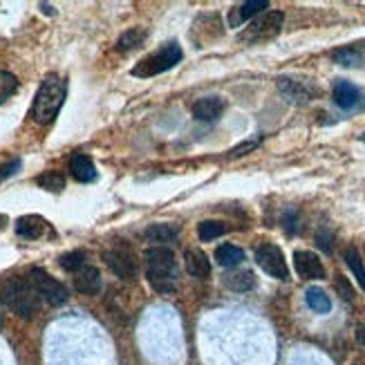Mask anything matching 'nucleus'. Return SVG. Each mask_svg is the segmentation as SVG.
<instances>
[{
  "instance_id": "11",
  "label": "nucleus",
  "mask_w": 365,
  "mask_h": 365,
  "mask_svg": "<svg viewBox=\"0 0 365 365\" xmlns=\"http://www.w3.org/2000/svg\"><path fill=\"white\" fill-rule=\"evenodd\" d=\"M74 287L77 292L87 294V296H97L101 292V273L92 264H83V267L74 273Z\"/></svg>"
},
{
  "instance_id": "24",
  "label": "nucleus",
  "mask_w": 365,
  "mask_h": 365,
  "mask_svg": "<svg viewBox=\"0 0 365 365\" xmlns=\"http://www.w3.org/2000/svg\"><path fill=\"white\" fill-rule=\"evenodd\" d=\"M332 58L336 63H341V66L345 68H354V66H361L363 63V52L359 47H341V49H336V52L332 54Z\"/></svg>"
},
{
  "instance_id": "22",
  "label": "nucleus",
  "mask_w": 365,
  "mask_h": 365,
  "mask_svg": "<svg viewBox=\"0 0 365 365\" xmlns=\"http://www.w3.org/2000/svg\"><path fill=\"white\" fill-rule=\"evenodd\" d=\"M305 300H307L309 309L316 311V314H327L332 309V300L327 298V294L323 292L321 287H309L305 292Z\"/></svg>"
},
{
  "instance_id": "1",
  "label": "nucleus",
  "mask_w": 365,
  "mask_h": 365,
  "mask_svg": "<svg viewBox=\"0 0 365 365\" xmlns=\"http://www.w3.org/2000/svg\"><path fill=\"white\" fill-rule=\"evenodd\" d=\"M146 278L155 292L171 294L178 278V262L168 247H153L146 251Z\"/></svg>"
},
{
  "instance_id": "23",
  "label": "nucleus",
  "mask_w": 365,
  "mask_h": 365,
  "mask_svg": "<svg viewBox=\"0 0 365 365\" xmlns=\"http://www.w3.org/2000/svg\"><path fill=\"white\" fill-rule=\"evenodd\" d=\"M345 262H347L349 271L354 273V278L359 280L361 289L365 292V264H363V258L359 256V251H357L354 247H349V249L345 251Z\"/></svg>"
},
{
  "instance_id": "12",
  "label": "nucleus",
  "mask_w": 365,
  "mask_h": 365,
  "mask_svg": "<svg viewBox=\"0 0 365 365\" xmlns=\"http://www.w3.org/2000/svg\"><path fill=\"white\" fill-rule=\"evenodd\" d=\"M278 90L294 104H307L309 99L316 94V90L309 83H300L294 79H278Z\"/></svg>"
},
{
  "instance_id": "29",
  "label": "nucleus",
  "mask_w": 365,
  "mask_h": 365,
  "mask_svg": "<svg viewBox=\"0 0 365 365\" xmlns=\"http://www.w3.org/2000/svg\"><path fill=\"white\" fill-rule=\"evenodd\" d=\"M336 292L341 294V298L345 300V303H352V300H354V289H352V285L347 283L345 276H338L336 278Z\"/></svg>"
},
{
  "instance_id": "28",
  "label": "nucleus",
  "mask_w": 365,
  "mask_h": 365,
  "mask_svg": "<svg viewBox=\"0 0 365 365\" xmlns=\"http://www.w3.org/2000/svg\"><path fill=\"white\" fill-rule=\"evenodd\" d=\"M85 264V254L83 251H70V254H66L61 258V267L66 269V271H72V273H77L81 267Z\"/></svg>"
},
{
  "instance_id": "20",
  "label": "nucleus",
  "mask_w": 365,
  "mask_h": 365,
  "mask_svg": "<svg viewBox=\"0 0 365 365\" xmlns=\"http://www.w3.org/2000/svg\"><path fill=\"white\" fill-rule=\"evenodd\" d=\"M144 41H146V30H142V27L125 30V32L119 36L117 49H119V52H132V49L142 47V45H144Z\"/></svg>"
},
{
  "instance_id": "5",
  "label": "nucleus",
  "mask_w": 365,
  "mask_h": 365,
  "mask_svg": "<svg viewBox=\"0 0 365 365\" xmlns=\"http://www.w3.org/2000/svg\"><path fill=\"white\" fill-rule=\"evenodd\" d=\"M30 285L34 287V292L39 294V298H43L47 305H52V307H58L63 303H68V287L58 283L54 276H49L45 269H32L30 271Z\"/></svg>"
},
{
  "instance_id": "19",
  "label": "nucleus",
  "mask_w": 365,
  "mask_h": 365,
  "mask_svg": "<svg viewBox=\"0 0 365 365\" xmlns=\"http://www.w3.org/2000/svg\"><path fill=\"white\" fill-rule=\"evenodd\" d=\"M144 235L150 242H171L180 235V226L178 224H150L144 231Z\"/></svg>"
},
{
  "instance_id": "9",
  "label": "nucleus",
  "mask_w": 365,
  "mask_h": 365,
  "mask_svg": "<svg viewBox=\"0 0 365 365\" xmlns=\"http://www.w3.org/2000/svg\"><path fill=\"white\" fill-rule=\"evenodd\" d=\"M294 267H296L300 278H305V280L325 278L323 262L316 254H311V251H296L294 254Z\"/></svg>"
},
{
  "instance_id": "21",
  "label": "nucleus",
  "mask_w": 365,
  "mask_h": 365,
  "mask_svg": "<svg viewBox=\"0 0 365 365\" xmlns=\"http://www.w3.org/2000/svg\"><path fill=\"white\" fill-rule=\"evenodd\" d=\"M216 260L222 267H235V264L245 262V251L235 245H222L216 249Z\"/></svg>"
},
{
  "instance_id": "25",
  "label": "nucleus",
  "mask_w": 365,
  "mask_h": 365,
  "mask_svg": "<svg viewBox=\"0 0 365 365\" xmlns=\"http://www.w3.org/2000/svg\"><path fill=\"white\" fill-rule=\"evenodd\" d=\"M226 233V224L220 222V220H206L197 226V235L202 242H209V240H216V237L224 235Z\"/></svg>"
},
{
  "instance_id": "17",
  "label": "nucleus",
  "mask_w": 365,
  "mask_h": 365,
  "mask_svg": "<svg viewBox=\"0 0 365 365\" xmlns=\"http://www.w3.org/2000/svg\"><path fill=\"white\" fill-rule=\"evenodd\" d=\"M47 222L39 216H25L16 222V233L20 237H27V240H36L47 231Z\"/></svg>"
},
{
  "instance_id": "3",
  "label": "nucleus",
  "mask_w": 365,
  "mask_h": 365,
  "mask_svg": "<svg viewBox=\"0 0 365 365\" xmlns=\"http://www.w3.org/2000/svg\"><path fill=\"white\" fill-rule=\"evenodd\" d=\"M0 300L11 309L16 311L20 318L30 321L36 316V311H39V294L34 292V287L30 285V280H9L3 292H0Z\"/></svg>"
},
{
  "instance_id": "30",
  "label": "nucleus",
  "mask_w": 365,
  "mask_h": 365,
  "mask_svg": "<svg viewBox=\"0 0 365 365\" xmlns=\"http://www.w3.org/2000/svg\"><path fill=\"white\" fill-rule=\"evenodd\" d=\"M258 144H260V140H254V142H245V144H240V146H235L231 153H229V157H242V155H247V153H251V150H256L258 148Z\"/></svg>"
},
{
  "instance_id": "2",
  "label": "nucleus",
  "mask_w": 365,
  "mask_h": 365,
  "mask_svg": "<svg viewBox=\"0 0 365 365\" xmlns=\"http://www.w3.org/2000/svg\"><path fill=\"white\" fill-rule=\"evenodd\" d=\"M63 101H66V83H63L58 77H47L41 83L39 92H36L34 106H32V117L39 123L54 121Z\"/></svg>"
},
{
  "instance_id": "36",
  "label": "nucleus",
  "mask_w": 365,
  "mask_h": 365,
  "mask_svg": "<svg viewBox=\"0 0 365 365\" xmlns=\"http://www.w3.org/2000/svg\"><path fill=\"white\" fill-rule=\"evenodd\" d=\"M0 323H3V314H0Z\"/></svg>"
},
{
  "instance_id": "18",
  "label": "nucleus",
  "mask_w": 365,
  "mask_h": 365,
  "mask_svg": "<svg viewBox=\"0 0 365 365\" xmlns=\"http://www.w3.org/2000/svg\"><path fill=\"white\" fill-rule=\"evenodd\" d=\"M224 285L233 289V292H251V289L256 287V276L247 271V269H240V271H231V273H224Z\"/></svg>"
},
{
  "instance_id": "27",
  "label": "nucleus",
  "mask_w": 365,
  "mask_h": 365,
  "mask_svg": "<svg viewBox=\"0 0 365 365\" xmlns=\"http://www.w3.org/2000/svg\"><path fill=\"white\" fill-rule=\"evenodd\" d=\"M16 90H18V79L11 72L0 70V104H5Z\"/></svg>"
},
{
  "instance_id": "6",
  "label": "nucleus",
  "mask_w": 365,
  "mask_h": 365,
  "mask_svg": "<svg viewBox=\"0 0 365 365\" xmlns=\"http://www.w3.org/2000/svg\"><path fill=\"white\" fill-rule=\"evenodd\" d=\"M283 23H285V14L280 9H273L267 11V14L258 16L249 27L240 34V39L247 43H260V41H269L273 36H278L283 30Z\"/></svg>"
},
{
  "instance_id": "4",
  "label": "nucleus",
  "mask_w": 365,
  "mask_h": 365,
  "mask_svg": "<svg viewBox=\"0 0 365 365\" xmlns=\"http://www.w3.org/2000/svg\"><path fill=\"white\" fill-rule=\"evenodd\" d=\"M182 56H184V52H182L180 43H166L159 52L150 54V56H146L137 63V68L132 70V77H140V79L157 77V74H163V72H168L171 68L178 66Z\"/></svg>"
},
{
  "instance_id": "10",
  "label": "nucleus",
  "mask_w": 365,
  "mask_h": 365,
  "mask_svg": "<svg viewBox=\"0 0 365 365\" xmlns=\"http://www.w3.org/2000/svg\"><path fill=\"white\" fill-rule=\"evenodd\" d=\"M332 94H334V104L338 108H343V110H354L363 99V92L359 90V87L354 83H349V81H343V79L334 81Z\"/></svg>"
},
{
  "instance_id": "16",
  "label": "nucleus",
  "mask_w": 365,
  "mask_h": 365,
  "mask_svg": "<svg viewBox=\"0 0 365 365\" xmlns=\"http://www.w3.org/2000/svg\"><path fill=\"white\" fill-rule=\"evenodd\" d=\"M267 7H269L267 0H247V3H242L240 7H235V9L231 11L229 25H231V27H237L240 23H245V20H249V18L258 16L260 11H264Z\"/></svg>"
},
{
  "instance_id": "8",
  "label": "nucleus",
  "mask_w": 365,
  "mask_h": 365,
  "mask_svg": "<svg viewBox=\"0 0 365 365\" xmlns=\"http://www.w3.org/2000/svg\"><path fill=\"white\" fill-rule=\"evenodd\" d=\"M104 262L108 264V269L112 273L119 276L121 280H130L132 276L137 273L135 256L125 247H115V249L104 251Z\"/></svg>"
},
{
  "instance_id": "32",
  "label": "nucleus",
  "mask_w": 365,
  "mask_h": 365,
  "mask_svg": "<svg viewBox=\"0 0 365 365\" xmlns=\"http://www.w3.org/2000/svg\"><path fill=\"white\" fill-rule=\"evenodd\" d=\"M316 242H318V247H321V249H325V251H327V254H330V251H332V235L327 233V229H323V231L316 235Z\"/></svg>"
},
{
  "instance_id": "33",
  "label": "nucleus",
  "mask_w": 365,
  "mask_h": 365,
  "mask_svg": "<svg viewBox=\"0 0 365 365\" xmlns=\"http://www.w3.org/2000/svg\"><path fill=\"white\" fill-rule=\"evenodd\" d=\"M357 341L361 345H365V327H359V330H357Z\"/></svg>"
},
{
  "instance_id": "35",
  "label": "nucleus",
  "mask_w": 365,
  "mask_h": 365,
  "mask_svg": "<svg viewBox=\"0 0 365 365\" xmlns=\"http://www.w3.org/2000/svg\"><path fill=\"white\" fill-rule=\"evenodd\" d=\"M361 142H363V144H365V132H363V135H361Z\"/></svg>"
},
{
  "instance_id": "34",
  "label": "nucleus",
  "mask_w": 365,
  "mask_h": 365,
  "mask_svg": "<svg viewBox=\"0 0 365 365\" xmlns=\"http://www.w3.org/2000/svg\"><path fill=\"white\" fill-rule=\"evenodd\" d=\"M41 9H45V14H54V9L49 5H45V3H41Z\"/></svg>"
},
{
  "instance_id": "7",
  "label": "nucleus",
  "mask_w": 365,
  "mask_h": 365,
  "mask_svg": "<svg viewBox=\"0 0 365 365\" xmlns=\"http://www.w3.org/2000/svg\"><path fill=\"white\" fill-rule=\"evenodd\" d=\"M256 262L258 267L269 273L271 278H278V280H289V269H287V262L285 256L278 245L273 242H262L256 249Z\"/></svg>"
},
{
  "instance_id": "26",
  "label": "nucleus",
  "mask_w": 365,
  "mask_h": 365,
  "mask_svg": "<svg viewBox=\"0 0 365 365\" xmlns=\"http://www.w3.org/2000/svg\"><path fill=\"white\" fill-rule=\"evenodd\" d=\"M36 184H39L41 188H45V191L49 193H61L63 188H66V178H63L61 173L56 171H47L43 173L39 180H36Z\"/></svg>"
},
{
  "instance_id": "31",
  "label": "nucleus",
  "mask_w": 365,
  "mask_h": 365,
  "mask_svg": "<svg viewBox=\"0 0 365 365\" xmlns=\"http://www.w3.org/2000/svg\"><path fill=\"white\" fill-rule=\"evenodd\" d=\"M18 171H20V159H11V161H7L5 166H0V182L7 180V178H11V175L18 173Z\"/></svg>"
},
{
  "instance_id": "15",
  "label": "nucleus",
  "mask_w": 365,
  "mask_h": 365,
  "mask_svg": "<svg viewBox=\"0 0 365 365\" xmlns=\"http://www.w3.org/2000/svg\"><path fill=\"white\" fill-rule=\"evenodd\" d=\"M70 173H72L74 180L83 182V184L97 180V168H94L92 159L87 157V155H81V153L72 155V159H70Z\"/></svg>"
},
{
  "instance_id": "14",
  "label": "nucleus",
  "mask_w": 365,
  "mask_h": 365,
  "mask_svg": "<svg viewBox=\"0 0 365 365\" xmlns=\"http://www.w3.org/2000/svg\"><path fill=\"white\" fill-rule=\"evenodd\" d=\"M224 112V101L220 97H204L193 106V117L197 121H216Z\"/></svg>"
},
{
  "instance_id": "13",
  "label": "nucleus",
  "mask_w": 365,
  "mask_h": 365,
  "mask_svg": "<svg viewBox=\"0 0 365 365\" xmlns=\"http://www.w3.org/2000/svg\"><path fill=\"white\" fill-rule=\"evenodd\" d=\"M184 262H186V271L197 280H204L211 276V262L206 258L204 251L199 249H188L184 254Z\"/></svg>"
}]
</instances>
